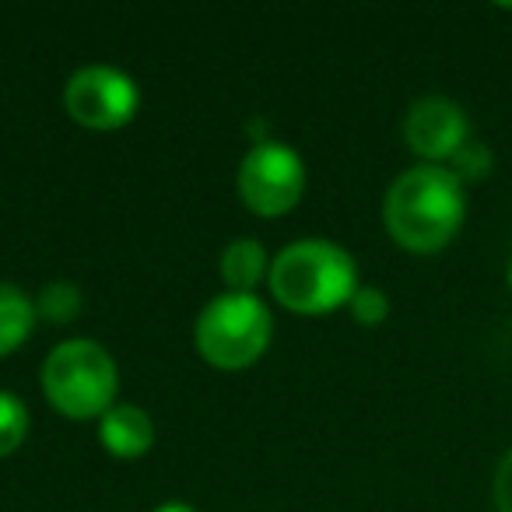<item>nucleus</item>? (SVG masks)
<instances>
[{
	"instance_id": "nucleus-10",
	"label": "nucleus",
	"mask_w": 512,
	"mask_h": 512,
	"mask_svg": "<svg viewBox=\"0 0 512 512\" xmlns=\"http://www.w3.org/2000/svg\"><path fill=\"white\" fill-rule=\"evenodd\" d=\"M36 302L22 288L0 281V358L18 351L36 327Z\"/></svg>"
},
{
	"instance_id": "nucleus-11",
	"label": "nucleus",
	"mask_w": 512,
	"mask_h": 512,
	"mask_svg": "<svg viewBox=\"0 0 512 512\" xmlns=\"http://www.w3.org/2000/svg\"><path fill=\"white\" fill-rule=\"evenodd\" d=\"M29 435V407L15 393L0 390V460L11 456Z\"/></svg>"
},
{
	"instance_id": "nucleus-1",
	"label": "nucleus",
	"mask_w": 512,
	"mask_h": 512,
	"mask_svg": "<svg viewBox=\"0 0 512 512\" xmlns=\"http://www.w3.org/2000/svg\"><path fill=\"white\" fill-rule=\"evenodd\" d=\"M463 214V183L453 169L442 165H414L400 172L383 200L386 232L407 253H439L460 232Z\"/></svg>"
},
{
	"instance_id": "nucleus-2",
	"label": "nucleus",
	"mask_w": 512,
	"mask_h": 512,
	"mask_svg": "<svg viewBox=\"0 0 512 512\" xmlns=\"http://www.w3.org/2000/svg\"><path fill=\"white\" fill-rule=\"evenodd\" d=\"M278 306L295 316H327L348 306L358 292V267L351 253L327 239H302L274 256L267 274Z\"/></svg>"
},
{
	"instance_id": "nucleus-13",
	"label": "nucleus",
	"mask_w": 512,
	"mask_h": 512,
	"mask_svg": "<svg viewBox=\"0 0 512 512\" xmlns=\"http://www.w3.org/2000/svg\"><path fill=\"white\" fill-rule=\"evenodd\" d=\"M348 306H351L355 323H362V327H379V323L390 316V299H386L379 288H358Z\"/></svg>"
},
{
	"instance_id": "nucleus-7",
	"label": "nucleus",
	"mask_w": 512,
	"mask_h": 512,
	"mask_svg": "<svg viewBox=\"0 0 512 512\" xmlns=\"http://www.w3.org/2000/svg\"><path fill=\"white\" fill-rule=\"evenodd\" d=\"M404 141L425 165L435 162H453V155L470 141V123L456 102L442 99V95H428V99L414 102L411 113L404 120Z\"/></svg>"
},
{
	"instance_id": "nucleus-5",
	"label": "nucleus",
	"mask_w": 512,
	"mask_h": 512,
	"mask_svg": "<svg viewBox=\"0 0 512 512\" xmlns=\"http://www.w3.org/2000/svg\"><path fill=\"white\" fill-rule=\"evenodd\" d=\"M306 193V165L299 151L278 141H260L239 165V197L260 218H281Z\"/></svg>"
},
{
	"instance_id": "nucleus-12",
	"label": "nucleus",
	"mask_w": 512,
	"mask_h": 512,
	"mask_svg": "<svg viewBox=\"0 0 512 512\" xmlns=\"http://www.w3.org/2000/svg\"><path fill=\"white\" fill-rule=\"evenodd\" d=\"M36 313L46 316L53 323H67L81 313V292L71 285V281H53L50 288H43L36 302Z\"/></svg>"
},
{
	"instance_id": "nucleus-9",
	"label": "nucleus",
	"mask_w": 512,
	"mask_h": 512,
	"mask_svg": "<svg viewBox=\"0 0 512 512\" xmlns=\"http://www.w3.org/2000/svg\"><path fill=\"white\" fill-rule=\"evenodd\" d=\"M267 274H271V260L256 239H235L221 253V278L232 292H253Z\"/></svg>"
},
{
	"instance_id": "nucleus-6",
	"label": "nucleus",
	"mask_w": 512,
	"mask_h": 512,
	"mask_svg": "<svg viewBox=\"0 0 512 512\" xmlns=\"http://www.w3.org/2000/svg\"><path fill=\"white\" fill-rule=\"evenodd\" d=\"M64 106L74 123L88 130H120L141 109L134 78L116 67H85L67 81Z\"/></svg>"
},
{
	"instance_id": "nucleus-15",
	"label": "nucleus",
	"mask_w": 512,
	"mask_h": 512,
	"mask_svg": "<svg viewBox=\"0 0 512 512\" xmlns=\"http://www.w3.org/2000/svg\"><path fill=\"white\" fill-rule=\"evenodd\" d=\"M495 505H498V512H512V449L505 453V460L498 463V474H495Z\"/></svg>"
},
{
	"instance_id": "nucleus-4",
	"label": "nucleus",
	"mask_w": 512,
	"mask_h": 512,
	"mask_svg": "<svg viewBox=\"0 0 512 512\" xmlns=\"http://www.w3.org/2000/svg\"><path fill=\"white\" fill-rule=\"evenodd\" d=\"M116 386L120 376L113 355L95 341H64L43 365L46 400L71 421L102 418L113 407Z\"/></svg>"
},
{
	"instance_id": "nucleus-16",
	"label": "nucleus",
	"mask_w": 512,
	"mask_h": 512,
	"mask_svg": "<svg viewBox=\"0 0 512 512\" xmlns=\"http://www.w3.org/2000/svg\"><path fill=\"white\" fill-rule=\"evenodd\" d=\"M155 512H197L193 505H186V502H162Z\"/></svg>"
},
{
	"instance_id": "nucleus-3",
	"label": "nucleus",
	"mask_w": 512,
	"mask_h": 512,
	"mask_svg": "<svg viewBox=\"0 0 512 512\" xmlns=\"http://www.w3.org/2000/svg\"><path fill=\"white\" fill-rule=\"evenodd\" d=\"M274 334L271 309L253 292H225L197 316L193 341L207 365L221 372H242L264 358Z\"/></svg>"
},
{
	"instance_id": "nucleus-8",
	"label": "nucleus",
	"mask_w": 512,
	"mask_h": 512,
	"mask_svg": "<svg viewBox=\"0 0 512 512\" xmlns=\"http://www.w3.org/2000/svg\"><path fill=\"white\" fill-rule=\"evenodd\" d=\"M99 442L109 456L120 460H137L155 446V425H151L148 411L134 404H113L99 418Z\"/></svg>"
},
{
	"instance_id": "nucleus-14",
	"label": "nucleus",
	"mask_w": 512,
	"mask_h": 512,
	"mask_svg": "<svg viewBox=\"0 0 512 512\" xmlns=\"http://www.w3.org/2000/svg\"><path fill=\"white\" fill-rule=\"evenodd\" d=\"M491 172V151L481 141H467L453 155V176L460 179H484Z\"/></svg>"
},
{
	"instance_id": "nucleus-17",
	"label": "nucleus",
	"mask_w": 512,
	"mask_h": 512,
	"mask_svg": "<svg viewBox=\"0 0 512 512\" xmlns=\"http://www.w3.org/2000/svg\"><path fill=\"white\" fill-rule=\"evenodd\" d=\"M509 288H512V264H509Z\"/></svg>"
}]
</instances>
